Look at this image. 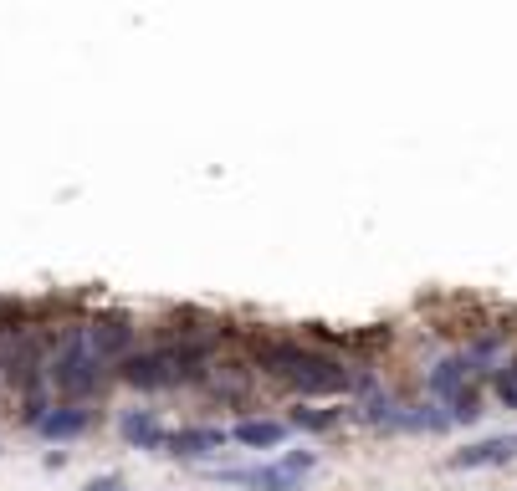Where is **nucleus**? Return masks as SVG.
<instances>
[{
	"instance_id": "obj_1",
	"label": "nucleus",
	"mask_w": 517,
	"mask_h": 491,
	"mask_svg": "<svg viewBox=\"0 0 517 491\" xmlns=\"http://www.w3.org/2000/svg\"><path fill=\"white\" fill-rule=\"evenodd\" d=\"M251 359H256V369L292 384L297 394H349L359 384V374L343 359H328L323 348H313L303 338H282V333H256Z\"/></svg>"
},
{
	"instance_id": "obj_2",
	"label": "nucleus",
	"mask_w": 517,
	"mask_h": 491,
	"mask_svg": "<svg viewBox=\"0 0 517 491\" xmlns=\"http://www.w3.org/2000/svg\"><path fill=\"white\" fill-rule=\"evenodd\" d=\"M47 379L57 384V394H67L72 405H82V399H93L103 389V359H93L88 348V333L82 328H67L57 338V353L47 364Z\"/></svg>"
},
{
	"instance_id": "obj_3",
	"label": "nucleus",
	"mask_w": 517,
	"mask_h": 491,
	"mask_svg": "<svg viewBox=\"0 0 517 491\" xmlns=\"http://www.w3.org/2000/svg\"><path fill=\"white\" fill-rule=\"evenodd\" d=\"M82 333H88L93 359H103V364H123L128 353H134V338H139L134 318H123V312H103V318H93Z\"/></svg>"
},
{
	"instance_id": "obj_4",
	"label": "nucleus",
	"mask_w": 517,
	"mask_h": 491,
	"mask_svg": "<svg viewBox=\"0 0 517 491\" xmlns=\"http://www.w3.org/2000/svg\"><path fill=\"white\" fill-rule=\"evenodd\" d=\"M313 466H318L313 451H287L277 466H262V471H231V481H246V486H256V491H292Z\"/></svg>"
},
{
	"instance_id": "obj_5",
	"label": "nucleus",
	"mask_w": 517,
	"mask_h": 491,
	"mask_svg": "<svg viewBox=\"0 0 517 491\" xmlns=\"http://www.w3.org/2000/svg\"><path fill=\"white\" fill-rule=\"evenodd\" d=\"M226 440H231V430H221V425H185V430H175V435L164 440V451H169V456H185V461H195V456L221 451Z\"/></svg>"
},
{
	"instance_id": "obj_6",
	"label": "nucleus",
	"mask_w": 517,
	"mask_h": 491,
	"mask_svg": "<svg viewBox=\"0 0 517 491\" xmlns=\"http://www.w3.org/2000/svg\"><path fill=\"white\" fill-rule=\"evenodd\" d=\"M517 456V435H492V440H477V445H466V451L451 456L456 471H482V466H507Z\"/></svg>"
},
{
	"instance_id": "obj_7",
	"label": "nucleus",
	"mask_w": 517,
	"mask_h": 491,
	"mask_svg": "<svg viewBox=\"0 0 517 491\" xmlns=\"http://www.w3.org/2000/svg\"><path fill=\"white\" fill-rule=\"evenodd\" d=\"M88 425H93V410L72 405V399H67V405H52L47 415L36 420V430L47 435V440H77V435L88 430Z\"/></svg>"
},
{
	"instance_id": "obj_8",
	"label": "nucleus",
	"mask_w": 517,
	"mask_h": 491,
	"mask_svg": "<svg viewBox=\"0 0 517 491\" xmlns=\"http://www.w3.org/2000/svg\"><path fill=\"white\" fill-rule=\"evenodd\" d=\"M118 435H123L128 445H139V451H164V440H169V430L159 425L154 410H128V415L118 420Z\"/></svg>"
},
{
	"instance_id": "obj_9",
	"label": "nucleus",
	"mask_w": 517,
	"mask_h": 491,
	"mask_svg": "<svg viewBox=\"0 0 517 491\" xmlns=\"http://www.w3.org/2000/svg\"><path fill=\"white\" fill-rule=\"evenodd\" d=\"M471 384V359L466 353H451V359H441L436 369H430V379H425V389L436 394V399H451V394H461Z\"/></svg>"
},
{
	"instance_id": "obj_10",
	"label": "nucleus",
	"mask_w": 517,
	"mask_h": 491,
	"mask_svg": "<svg viewBox=\"0 0 517 491\" xmlns=\"http://www.w3.org/2000/svg\"><path fill=\"white\" fill-rule=\"evenodd\" d=\"M231 440L251 445V451H277V445L287 440V425H282V420H241V425L231 430Z\"/></svg>"
},
{
	"instance_id": "obj_11",
	"label": "nucleus",
	"mask_w": 517,
	"mask_h": 491,
	"mask_svg": "<svg viewBox=\"0 0 517 491\" xmlns=\"http://www.w3.org/2000/svg\"><path fill=\"white\" fill-rule=\"evenodd\" d=\"M446 405H451V410H446V415H451V425H456V420H477V415H482V394L466 384L461 394H451V399H446Z\"/></svg>"
},
{
	"instance_id": "obj_12",
	"label": "nucleus",
	"mask_w": 517,
	"mask_h": 491,
	"mask_svg": "<svg viewBox=\"0 0 517 491\" xmlns=\"http://www.w3.org/2000/svg\"><path fill=\"white\" fill-rule=\"evenodd\" d=\"M210 389H215V394H231V399L246 394V369H236V364L215 369V374H210Z\"/></svg>"
},
{
	"instance_id": "obj_13",
	"label": "nucleus",
	"mask_w": 517,
	"mask_h": 491,
	"mask_svg": "<svg viewBox=\"0 0 517 491\" xmlns=\"http://www.w3.org/2000/svg\"><path fill=\"white\" fill-rule=\"evenodd\" d=\"M292 425H297V430H333V425H338V410H292Z\"/></svg>"
},
{
	"instance_id": "obj_14",
	"label": "nucleus",
	"mask_w": 517,
	"mask_h": 491,
	"mask_svg": "<svg viewBox=\"0 0 517 491\" xmlns=\"http://www.w3.org/2000/svg\"><path fill=\"white\" fill-rule=\"evenodd\" d=\"M492 389H497V399L507 410H517V364H507V369H497V379H492Z\"/></svg>"
},
{
	"instance_id": "obj_15",
	"label": "nucleus",
	"mask_w": 517,
	"mask_h": 491,
	"mask_svg": "<svg viewBox=\"0 0 517 491\" xmlns=\"http://www.w3.org/2000/svg\"><path fill=\"white\" fill-rule=\"evenodd\" d=\"M82 491H128L118 476H98V481H88V486H82Z\"/></svg>"
}]
</instances>
